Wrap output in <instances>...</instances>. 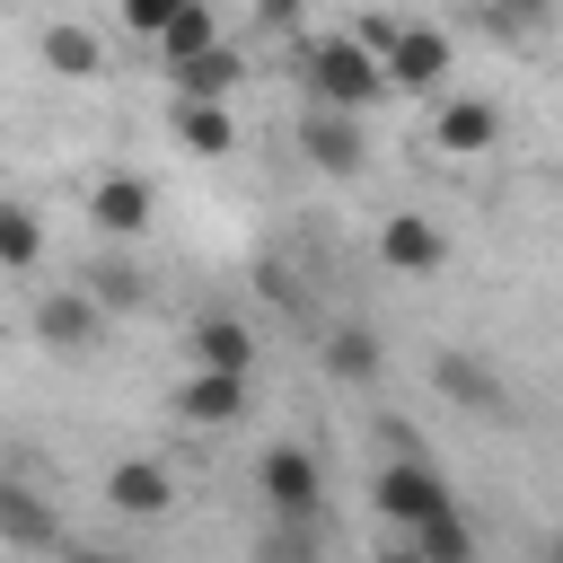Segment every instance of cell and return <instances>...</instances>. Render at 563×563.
<instances>
[{
  "instance_id": "16",
  "label": "cell",
  "mask_w": 563,
  "mask_h": 563,
  "mask_svg": "<svg viewBox=\"0 0 563 563\" xmlns=\"http://www.w3.org/2000/svg\"><path fill=\"white\" fill-rule=\"evenodd\" d=\"M35 53H44L53 79H97V70H106V44H97L88 26H70V18H53V26L35 35Z\"/></svg>"
},
{
  "instance_id": "5",
  "label": "cell",
  "mask_w": 563,
  "mask_h": 563,
  "mask_svg": "<svg viewBox=\"0 0 563 563\" xmlns=\"http://www.w3.org/2000/svg\"><path fill=\"white\" fill-rule=\"evenodd\" d=\"M97 334H106V308L88 299V282H70V290H44V299H35V343H44V352L79 361Z\"/></svg>"
},
{
  "instance_id": "20",
  "label": "cell",
  "mask_w": 563,
  "mask_h": 563,
  "mask_svg": "<svg viewBox=\"0 0 563 563\" xmlns=\"http://www.w3.org/2000/svg\"><path fill=\"white\" fill-rule=\"evenodd\" d=\"M88 299H97L106 317H132V308L150 299V282H141L132 255H106V264H88Z\"/></svg>"
},
{
  "instance_id": "24",
  "label": "cell",
  "mask_w": 563,
  "mask_h": 563,
  "mask_svg": "<svg viewBox=\"0 0 563 563\" xmlns=\"http://www.w3.org/2000/svg\"><path fill=\"white\" fill-rule=\"evenodd\" d=\"M176 9H185V0H123V26H132V35H158Z\"/></svg>"
},
{
  "instance_id": "10",
  "label": "cell",
  "mask_w": 563,
  "mask_h": 563,
  "mask_svg": "<svg viewBox=\"0 0 563 563\" xmlns=\"http://www.w3.org/2000/svg\"><path fill=\"white\" fill-rule=\"evenodd\" d=\"M493 141H501V106L493 97H449L431 114V150H449V158H484Z\"/></svg>"
},
{
  "instance_id": "14",
  "label": "cell",
  "mask_w": 563,
  "mask_h": 563,
  "mask_svg": "<svg viewBox=\"0 0 563 563\" xmlns=\"http://www.w3.org/2000/svg\"><path fill=\"white\" fill-rule=\"evenodd\" d=\"M176 141L194 150V158H229L238 150V114H229V97H176Z\"/></svg>"
},
{
  "instance_id": "15",
  "label": "cell",
  "mask_w": 563,
  "mask_h": 563,
  "mask_svg": "<svg viewBox=\"0 0 563 563\" xmlns=\"http://www.w3.org/2000/svg\"><path fill=\"white\" fill-rule=\"evenodd\" d=\"M167 79H176V97H229L238 79H246V62H238V44H202V53H185V62H167Z\"/></svg>"
},
{
  "instance_id": "2",
  "label": "cell",
  "mask_w": 563,
  "mask_h": 563,
  "mask_svg": "<svg viewBox=\"0 0 563 563\" xmlns=\"http://www.w3.org/2000/svg\"><path fill=\"white\" fill-rule=\"evenodd\" d=\"M255 493H264L273 519H317V510H325V466H317V449L273 440V449L255 457Z\"/></svg>"
},
{
  "instance_id": "9",
  "label": "cell",
  "mask_w": 563,
  "mask_h": 563,
  "mask_svg": "<svg viewBox=\"0 0 563 563\" xmlns=\"http://www.w3.org/2000/svg\"><path fill=\"white\" fill-rule=\"evenodd\" d=\"M0 545H18V554H53L62 545V510L44 493H26L18 475H0Z\"/></svg>"
},
{
  "instance_id": "11",
  "label": "cell",
  "mask_w": 563,
  "mask_h": 563,
  "mask_svg": "<svg viewBox=\"0 0 563 563\" xmlns=\"http://www.w3.org/2000/svg\"><path fill=\"white\" fill-rule=\"evenodd\" d=\"M150 211H158L150 176H97V194H88V220H97L114 246H132V238L150 229Z\"/></svg>"
},
{
  "instance_id": "21",
  "label": "cell",
  "mask_w": 563,
  "mask_h": 563,
  "mask_svg": "<svg viewBox=\"0 0 563 563\" xmlns=\"http://www.w3.org/2000/svg\"><path fill=\"white\" fill-rule=\"evenodd\" d=\"M35 255H44V220L26 202H0V273H35Z\"/></svg>"
},
{
  "instance_id": "19",
  "label": "cell",
  "mask_w": 563,
  "mask_h": 563,
  "mask_svg": "<svg viewBox=\"0 0 563 563\" xmlns=\"http://www.w3.org/2000/svg\"><path fill=\"white\" fill-rule=\"evenodd\" d=\"M378 361H387V352H378V334H369V325H334V334H325V378L369 387V378H378Z\"/></svg>"
},
{
  "instance_id": "6",
  "label": "cell",
  "mask_w": 563,
  "mask_h": 563,
  "mask_svg": "<svg viewBox=\"0 0 563 563\" xmlns=\"http://www.w3.org/2000/svg\"><path fill=\"white\" fill-rule=\"evenodd\" d=\"M378 62H387V88H440L457 44H449V26H396Z\"/></svg>"
},
{
  "instance_id": "25",
  "label": "cell",
  "mask_w": 563,
  "mask_h": 563,
  "mask_svg": "<svg viewBox=\"0 0 563 563\" xmlns=\"http://www.w3.org/2000/svg\"><path fill=\"white\" fill-rule=\"evenodd\" d=\"M255 18H264V35H290L299 26V0H255Z\"/></svg>"
},
{
  "instance_id": "17",
  "label": "cell",
  "mask_w": 563,
  "mask_h": 563,
  "mask_svg": "<svg viewBox=\"0 0 563 563\" xmlns=\"http://www.w3.org/2000/svg\"><path fill=\"white\" fill-rule=\"evenodd\" d=\"M396 537H405V554H413V563H466V554H475V528L457 519V501H449V510H431V519H413V528H396Z\"/></svg>"
},
{
  "instance_id": "18",
  "label": "cell",
  "mask_w": 563,
  "mask_h": 563,
  "mask_svg": "<svg viewBox=\"0 0 563 563\" xmlns=\"http://www.w3.org/2000/svg\"><path fill=\"white\" fill-rule=\"evenodd\" d=\"M194 361L246 378V369H255V334H246V317H202V325H194Z\"/></svg>"
},
{
  "instance_id": "23",
  "label": "cell",
  "mask_w": 563,
  "mask_h": 563,
  "mask_svg": "<svg viewBox=\"0 0 563 563\" xmlns=\"http://www.w3.org/2000/svg\"><path fill=\"white\" fill-rule=\"evenodd\" d=\"M563 0H484V18H493V35H528V26H545Z\"/></svg>"
},
{
  "instance_id": "3",
  "label": "cell",
  "mask_w": 563,
  "mask_h": 563,
  "mask_svg": "<svg viewBox=\"0 0 563 563\" xmlns=\"http://www.w3.org/2000/svg\"><path fill=\"white\" fill-rule=\"evenodd\" d=\"M369 501H378V519H387V528H413V519L449 510V475L431 466V449H422V457H387V466H378V484H369Z\"/></svg>"
},
{
  "instance_id": "26",
  "label": "cell",
  "mask_w": 563,
  "mask_h": 563,
  "mask_svg": "<svg viewBox=\"0 0 563 563\" xmlns=\"http://www.w3.org/2000/svg\"><path fill=\"white\" fill-rule=\"evenodd\" d=\"M554 554H563V537H554Z\"/></svg>"
},
{
  "instance_id": "7",
  "label": "cell",
  "mask_w": 563,
  "mask_h": 563,
  "mask_svg": "<svg viewBox=\"0 0 563 563\" xmlns=\"http://www.w3.org/2000/svg\"><path fill=\"white\" fill-rule=\"evenodd\" d=\"M378 264H387V273H405V282L440 273V264H449L440 220H422V211H387V220H378Z\"/></svg>"
},
{
  "instance_id": "13",
  "label": "cell",
  "mask_w": 563,
  "mask_h": 563,
  "mask_svg": "<svg viewBox=\"0 0 563 563\" xmlns=\"http://www.w3.org/2000/svg\"><path fill=\"white\" fill-rule=\"evenodd\" d=\"M431 378H440V396H449V405H466V413H501V405H510L501 369H484L466 343H449V352L431 361Z\"/></svg>"
},
{
  "instance_id": "4",
  "label": "cell",
  "mask_w": 563,
  "mask_h": 563,
  "mask_svg": "<svg viewBox=\"0 0 563 563\" xmlns=\"http://www.w3.org/2000/svg\"><path fill=\"white\" fill-rule=\"evenodd\" d=\"M299 150H308L317 176H361V167H369V141H361V114H352V106H308Z\"/></svg>"
},
{
  "instance_id": "12",
  "label": "cell",
  "mask_w": 563,
  "mask_h": 563,
  "mask_svg": "<svg viewBox=\"0 0 563 563\" xmlns=\"http://www.w3.org/2000/svg\"><path fill=\"white\" fill-rule=\"evenodd\" d=\"M176 413H185L194 431H229V422L246 413V378H238V369H202V361H194V378L176 387Z\"/></svg>"
},
{
  "instance_id": "1",
  "label": "cell",
  "mask_w": 563,
  "mask_h": 563,
  "mask_svg": "<svg viewBox=\"0 0 563 563\" xmlns=\"http://www.w3.org/2000/svg\"><path fill=\"white\" fill-rule=\"evenodd\" d=\"M299 79H308L317 106H352V114H369V106L387 97V62H378L361 35H325V44H308V53H299Z\"/></svg>"
},
{
  "instance_id": "8",
  "label": "cell",
  "mask_w": 563,
  "mask_h": 563,
  "mask_svg": "<svg viewBox=\"0 0 563 563\" xmlns=\"http://www.w3.org/2000/svg\"><path fill=\"white\" fill-rule=\"evenodd\" d=\"M106 510L114 519H167L176 510V475L158 457H114L106 466Z\"/></svg>"
},
{
  "instance_id": "22",
  "label": "cell",
  "mask_w": 563,
  "mask_h": 563,
  "mask_svg": "<svg viewBox=\"0 0 563 563\" xmlns=\"http://www.w3.org/2000/svg\"><path fill=\"white\" fill-rule=\"evenodd\" d=\"M211 35H220V18H211V0H185V9H176V18H167V26L150 35V44H158L167 62H185V53H202Z\"/></svg>"
}]
</instances>
